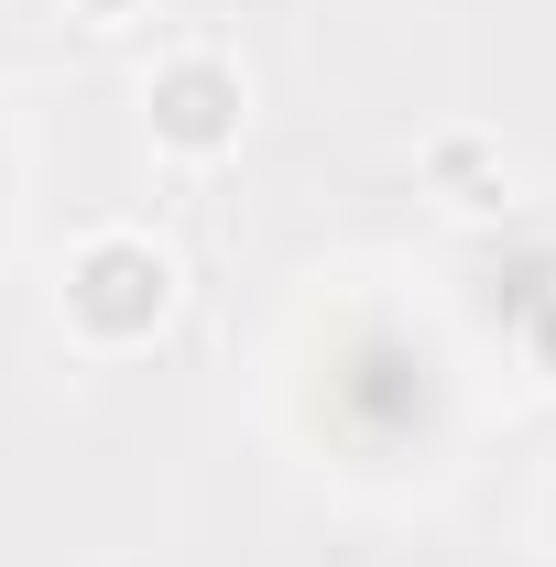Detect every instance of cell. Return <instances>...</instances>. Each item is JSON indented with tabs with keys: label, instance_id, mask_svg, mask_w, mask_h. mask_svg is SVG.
<instances>
[{
	"label": "cell",
	"instance_id": "obj_1",
	"mask_svg": "<svg viewBox=\"0 0 556 567\" xmlns=\"http://www.w3.org/2000/svg\"><path fill=\"white\" fill-rule=\"evenodd\" d=\"M66 328L87 350H142L164 317H175V251L142 240V229H87L66 251Z\"/></svg>",
	"mask_w": 556,
	"mask_h": 567
},
{
	"label": "cell",
	"instance_id": "obj_2",
	"mask_svg": "<svg viewBox=\"0 0 556 567\" xmlns=\"http://www.w3.org/2000/svg\"><path fill=\"white\" fill-rule=\"evenodd\" d=\"M142 110H153V142H164L175 164H218V153H240L251 87H240V66H229V55L186 44V55H164V66H153Z\"/></svg>",
	"mask_w": 556,
	"mask_h": 567
},
{
	"label": "cell",
	"instance_id": "obj_3",
	"mask_svg": "<svg viewBox=\"0 0 556 567\" xmlns=\"http://www.w3.org/2000/svg\"><path fill=\"white\" fill-rule=\"evenodd\" d=\"M415 175L436 208H502V142L491 132H436L415 153Z\"/></svg>",
	"mask_w": 556,
	"mask_h": 567
},
{
	"label": "cell",
	"instance_id": "obj_4",
	"mask_svg": "<svg viewBox=\"0 0 556 567\" xmlns=\"http://www.w3.org/2000/svg\"><path fill=\"white\" fill-rule=\"evenodd\" d=\"M524 350H535V371H546V382H556V306H546V317H535V339H524Z\"/></svg>",
	"mask_w": 556,
	"mask_h": 567
},
{
	"label": "cell",
	"instance_id": "obj_5",
	"mask_svg": "<svg viewBox=\"0 0 556 567\" xmlns=\"http://www.w3.org/2000/svg\"><path fill=\"white\" fill-rule=\"evenodd\" d=\"M76 11H87V22H132L142 0H76Z\"/></svg>",
	"mask_w": 556,
	"mask_h": 567
}]
</instances>
